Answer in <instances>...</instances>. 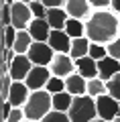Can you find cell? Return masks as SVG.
Segmentation results:
<instances>
[{
	"instance_id": "cell-14",
	"label": "cell",
	"mask_w": 120,
	"mask_h": 122,
	"mask_svg": "<svg viewBox=\"0 0 120 122\" xmlns=\"http://www.w3.org/2000/svg\"><path fill=\"white\" fill-rule=\"evenodd\" d=\"M47 43L53 47L55 53H69L71 51V45H73V39L65 30H51V37H49Z\"/></svg>"
},
{
	"instance_id": "cell-31",
	"label": "cell",
	"mask_w": 120,
	"mask_h": 122,
	"mask_svg": "<svg viewBox=\"0 0 120 122\" xmlns=\"http://www.w3.org/2000/svg\"><path fill=\"white\" fill-rule=\"evenodd\" d=\"M106 47H108V55L120 61V37H118V39H114L112 43H108Z\"/></svg>"
},
{
	"instance_id": "cell-25",
	"label": "cell",
	"mask_w": 120,
	"mask_h": 122,
	"mask_svg": "<svg viewBox=\"0 0 120 122\" xmlns=\"http://www.w3.org/2000/svg\"><path fill=\"white\" fill-rule=\"evenodd\" d=\"M90 57L96 59V61L108 57V47H106V45H100V43H92L90 45Z\"/></svg>"
},
{
	"instance_id": "cell-39",
	"label": "cell",
	"mask_w": 120,
	"mask_h": 122,
	"mask_svg": "<svg viewBox=\"0 0 120 122\" xmlns=\"http://www.w3.org/2000/svg\"><path fill=\"white\" fill-rule=\"evenodd\" d=\"M94 122H108V120H102V118H96Z\"/></svg>"
},
{
	"instance_id": "cell-24",
	"label": "cell",
	"mask_w": 120,
	"mask_h": 122,
	"mask_svg": "<svg viewBox=\"0 0 120 122\" xmlns=\"http://www.w3.org/2000/svg\"><path fill=\"white\" fill-rule=\"evenodd\" d=\"M45 90H47L49 94H59V92H65V79H63V77H57V75H53V77L47 81Z\"/></svg>"
},
{
	"instance_id": "cell-23",
	"label": "cell",
	"mask_w": 120,
	"mask_h": 122,
	"mask_svg": "<svg viewBox=\"0 0 120 122\" xmlns=\"http://www.w3.org/2000/svg\"><path fill=\"white\" fill-rule=\"evenodd\" d=\"M16 35L18 29L16 26H2V49H12L14 43H16Z\"/></svg>"
},
{
	"instance_id": "cell-16",
	"label": "cell",
	"mask_w": 120,
	"mask_h": 122,
	"mask_svg": "<svg viewBox=\"0 0 120 122\" xmlns=\"http://www.w3.org/2000/svg\"><path fill=\"white\" fill-rule=\"evenodd\" d=\"M75 71L79 75H83L86 79H94V77H98V61L92 59L90 55L75 59Z\"/></svg>"
},
{
	"instance_id": "cell-20",
	"label": "cell",
	"mask_w": 120,
	"mask_h": 122,
	"mask_svg": "<svg viewBox=\"0 0 120 122\" xmlns=\"http://www.w3.org/2000/svg\"><path fill=\"white\" fill-rule=\"evenodd\" d=\"M33 43H35V39L31 37L29 30H18V35H16V43H14V47H12V49L18 53V55H26Z\"/></svg>"
},
{
	"instance_id": "cell-2",
	"label": "cell",
	"mask_w": 120,
	"mask_h": 122,
	"mask_svg": "<svg viewBox=\"0 0 120 122\" xmlns=\"http://www.w3.org/2000/svg\"><path fill=\"white\" fill-rule=\"evenodd\" d=\"M25 110V118L33 122H41L49 112L53 110V94H49L47 90H35L31 92L26 104L22 106Z\"/></svg>"
},
{
	"instance_id": "cell-29",
	"label": "cell",
	"mask_w": 120,
	"mask_h": 122,
	"mask_svg": "<svg viewBox=\"0 0 120 122\" xmlns=\"http://www.w3.org/2000/svg\"><path fill=\"white\" fill-rule=\"evenodd\" d=\"M2 77V90H0V94H2V102L8 100V94H10V87H12L14 79L10 77V73H4V75H0Z\"/></svg>"
},
{
	"instance_id": "cell-12",
	"label": "cell",
	"mask_w": 120,
	"mask_h": 122,
	"mask_svg": "<svg viewBox=\"0 0 120 122\" xmlns=\"http://www.w3.org/2000/svg\"><path fill=\"white\" fill-rule=\"evenodd\" d=\"M65 92H69L73 98L86 96L88 94V79L83 77V75H79L77 71H73L71 75L65 77Z\"/></svg>"
},
{
	"instance_id": "cell-4",
	"label": "cell",
	"mask_w": 120,
	"mask_h": 122,
	"mask_svg": "<svg viewBox=\"0 0 120 122\" xmlns=\"http://www.w3.org/2000/svg\"><path fill=\"white\" fill-rule=\"evenodd\" d=\"M29 59L33 61V65H45V67H49L51 65V61H53V57L57 55L55 51H53V47L47 43V41H35L33 45H31V49H29Z\"/></svg>"
},
{
	"instance_id": "cell-3",
	"label": "cell",
	"mask_w": 120,
	"mask_h": 122,
	"mask_svg": "<svg viewBox=\"0 0 120 122\" xmlns=\"http://www.w3.org/2000/svg\"><path fill=\"white\" fill-rule=\"evenodd\" d=\"M69 118L71 122H94L98 118V106H96V98L92 96H77L73 98V104L69 108Z\"/></svg>"
},
{
	"instance_id": "cell-5",
	"label": "cell",
	"mask_w": 120,
	"mask_h": 122,
	"mask_svg": "<svg viewBox=\"0 0 120 122\" xmlns=\"http://www.w3.org/2000/svg\"><path fill=\"white\" fill-rule=\"evenodd\" d=\"M96 106H98V118H102V120L114 122L120 116V102L116 98H112L110 94L96 98Z\"/></svg>"
},
{
	"instance_id": "cell-17",
	"label": "cell",
	"mask_w": 120,
	"mask_h": 122,
	"mask_svg": "<svg viewBox=\"0 0 120 122\" xmlns=\"http://www.w3.org/2000/svg\"><path fill=\"white\" fill-rule=\"evenodd\" d=\"M69 20V14L65 8H49L47 10V22L51 25L53 30H63Z\"/></svg>"
},
{
	"instance_id": "cell-19",
	"label": "cell",
	"mask_w": 120,
	"mask_h": 122,
	"mask_svg": "<svg viewBox=\"0 0 120 122\" xmlns=\"http://www.w3.org/2000/svg\"><path fill=\"white\" fill-rule=\"evenodd\" d=\"M63 30L71 37V39H82V37H86V22L79 20V18L69 16V20H67V25H65Z\"/></svg>"
},
{
	"instance_id": "cell-8",
	"label": "cell",
	"mask_w": 120,
	"mask_h": 122,
	"mask_svg": "<svg viewBox=\"0 0 120 122\" xmlns=\"http://www.w3.org/2000/svg\"><path fill=\"white\" fill-rule=\"evenodd\" d=\"M33 10H31L29 4H25V2H21V0H16L12 4V26H16L18 30H26L29 29V25L33 22Z\"/></svg>"
},
{
	"instance_id": "cell-36",
	"label": "cell",
	"mask_w": 120,
	"mask_h": 122,
	"mask_svg": "<svg viewBox=\"0 0 120 122\" xmlns=\"http://www.w3.org/2000/svg\"><path fill=\"white\" fill-rule=\"evenodd\" d=\"M110 10H114V12L120 16V0H112V6H110Z\"/></svg>"
},
{
	"instance_id": "cell-38",
	"label": "cell",
	"mask_w": 120,
	"mask_h": 122,
	"mask_svg": "<svg viewBox=\"0 0 120 122\" xmlns=\"http://www.w3.org/2000/svg\"><path fill=\"white\" fill-rule=\"evenodd\" d=\"M21 2H25V4H31V2H35V0H21Z\"/></svg>"
},
{
	"instance_id": "cell-33",
	"label": "cell",
	"mask_w": 120,
	"mask_h": 122,
	"mask_svg": "<svg viewBox=\"0 0 120 122\" xmlns=\"http://www.w3.org/2000/svg\"><path fill=\"white\" fill-rule=\"evenodd\" d=\"M47 8H65V2L67 0H41Z\"/></svg>"
},
{
	"instance_id": "cell-27",
	"label": "cell",
	"mask_w": 120,
	"mask_h": 122,
	"mask_svg": "<svg viewBox=\"0 0 120 122\" xmlns=\"http://www.w3.org/2000/svg\"><path fill=\"white\" fill-rule=\"evenodd\" d=\"M41 122H71V118H69L67 112H57V110H51V112H49Z\"/></svg>"
},
{
	"instance_id": "cell-21",
	"label": "cell",
	"mask_w": 120,
	"mask_h": 122,
	"mask_svg": "<svg viewBox=\"0 0 120 122\" xmlns=\"http://www.w3.org/2000/svg\"><path fill=\"white\" fill-rule=\"evenodd\" d=\"M71 104H73V96L69 92L53 94V110H57V112H69Z\"/></svg>"
},
{
	"instance_id": "cell-35",
	"label": "cell",
	"mask_w": 120,
	"mask_h": 122,
	"mask_svg": "<svg viewBox=\"0 0 120 122\" xmlns=\"http://www.w3.org/2000/svg\"><path fill=\"white\" fill-rule=\"evenodd\" d=\"M12 108H14V106L10 104V102H2V122L8 120V116H10V112H12Z\"/></svg>"
},
{
	"instance_id": "cell-37",
	"label": "cell",
	"mask_w": 120,
	"mask_h": 122,
	"mask_svg": "<svg viewBox=\"0 0 120 122\" xmlns=\"http://www.w3.org/2000/svg\"><path fill=\"white\" fill-rule=\"evenodd\" d=\"M16 0H2V4H14Z\"/></svg>"
},
{
	"instance_id": "cell-9",
	"label": "cell",
	"mask_w": 120,
	"mask_h": 122,
	"mask_svg": "<svg viewBox=\"0 0 120 122\" xmlns=\"http://www.w3.org/2000/svg\"><path fill=\"white\" fill-rule=\"evenodd\" d=\"M65 10L71 18H79V20L88 22L94 14V8H92L90 0H67L65 2Z\"/></svg>"
},
{
	"instance_id": "cell-10",
	"label": "cell",
	"mask_w": 120,
	"mask_h": 122,
	"mask_svg": "<svg viewBox=\"0 0 120 122\" xmlns=\"http://www.w3.org/2000/svg\"><path fill=\"white\" fill-rule=\"evenodd\" d=\"M31 69H33V61L29 59V55H16L10 63V77L14 81H25Z\"/></svg>"
},
{
	"instance_id": "cell-15",
	"label": "cell",
	"mask_w": 120,
	"mask_h": 122,
	"mask_svg": "<svg viewBox=\"0 0 120 122\" xmlns=\"http://www.w3.org/2000/svg\"><path fill=\"white\" fill-rule=\"evenodd\" d=\"M31 33V37H33L35 41H49V37H51V25L47 22V18H33V22L29 25V29H26Z\"/></svg>"
},
{
	"instance_id": "cell-1",
	"label": "cell",
	"mask_w": 120,
	"mask_h": 122,
	"mask_svg": "<svg viewBox=\"0 0 120 122\" xmlns=\"http://www.w3.org/2000/svg\"><path fill=\"white\" fill-rule=\"evenodd\" d=\"M86 37L92 43L108 45L120 37V16L114 10H94L86 22Z\"/></svg>"
},
{
	"instance_id": "cell-32",
	"label": "cell",
	"mask_w": 120,
	"mask_h": 122,
	"mask_svg": "<svg viewBox=\"0 0 120 122\" xmlns=\"http://www.w3.org/2000/svg\"><path fill=\"white\" fill-rule=\"evenodd\" d=\"M94 10H108L112 6V0H90Z\"/></svg>"
},
{
	"instance_id": "cell-26",
	"label": "cell",
	"mask_w": 120,
	"mask_h": 122,
	"mask_svg": "<svg viewBox=\"0 0 120 122\" xmlns=\"http://www.w3.org/2000/svg\"><path fill=\"white\" fill-rule=\"evenodd\" d=\"M106 86H108V94L120 102V73H116L110 81H106Z\"/></svg>"
},
{
	"instance_id": "cell-34",
	"label": "cell",
	"mask_w": 120,
	"mask_h": 122,
	"mask_svg": "<svg viewBox=\"0 0 120 122\" xmlns=\"http://www.w3.org/2000/svg\"><path fill=\"white\" fill-rule=\"evenodd\" d=\"M18 53L14 51V49H2V61H4V63H12V59Z\"/></svg>"
},
{
	"instance_id": "cell-22",
	"label": "cell",
	"mask_w": 120,
	"mask_h": 122,
	"mask_svg": "<svg viewBox=\"0 0 120 122\" xmlns=\"http://www.w3.org/2000/svg\"><path fill=\"white\" fill-rule=\"evenodd\" d=\"M104 94H108V86H106L104 79H100V77L88 79V96L100 98V96H104Z\"/></svg>"
},
{
	"instance_id": "cell-18",
	"label": "cell",
	"mask_w": 120,
	"mask_h": 122,
	"mask_svg": "<svg viewBox=\"0 0 120 122\" xmlns=\"http://www.w3.org/2000/svg\"><path fill=\"white\" fill-rule=\"evenodd\" d=\"M90 45H92V41L88 39V37H82V39H73L71 51H69V55L73 57V61L90 55Z\"/></svg>"
},
{
	"instance_id": "cell-40",
	"label": "cell",
	"mask_w": 120,
	"mask_h": 122,
	"mask_svg": "<svg viewBox=\"0 0 120 122\" xmlns=\"http://www.w3.org/2000/svg\"><path fill=\"white\" fill-rule=\"evenodd\" d=\"M114 122H120V116H118V118H116V120H114Z\"/></svg>"
},
{
	"instance_id": "cell-30",
	"label": "cell",
	"mask_w": 120,
	"mask_h": 122,
	"mask_svg": "<svg viewBox=\"0 0 120 122\" xmlns=\"http://www.w3.org/2000/svg\"><path fill=\"white\" fill-rule=\"evenodd\" d=\"M12 25V4H2V26Z\"/></svg>"
},
{
	"instance_id": "cell-41",
	"label": "cell",
	"mask_w": 120,
	"mask_h": 122,
	"mask_svg": "<svg viewBox=\"0 0 120 122\" xmlns=\"http://www.w3.org/2000/svg\"><path fill=\"white\" fill-rule=\"evenodd\" d=\"M25 122H33V120H25Z\"/></svg>"
},
{
	"instance_id": "cell-28",
	"label": "cell",
	"mask_w": 120,
	"mask_h": 122,
	"mask_svg": "<svg viewBox=\"0 0 120 122\" xmlns=\"http://www.w3.org/2000/svg\"><path fill=\"white\" fill-rule=\"evenodd\" d=\"M31 10H33V16L35 18H47V6L43 4V2H41V0H35V2H31Z\"/></svg>"
},
{
	"instance_id": "cell-11",
	"label": "cell",
	"mask_w": 120,
	"mask_h": 122,
	"mask_svg": "<svg viewBox=\"0 0 120 122\" xmlns=\"http://www.w3.org/2000/svg\"><path fill=\"white\" fill-rule=\"evenodd\" d=\"M31 92L33 90H29V86L25 81H14L12 87H10V94H8V100L6 102H10L14 108H22L26 104V100H29Z\"/></svg>"
},
{
	"instance_id": "cell-13",
	"label": "cell",
	"mask_w": 120,
	"mask_h": 122,
	"mask_svg": "<svg viewBox=\"0 0 120 122\" xmlns=\"http://www.w3.org/2000/svg\"><path fill=\"white\" fill-rule=\"evenodd\" d=\"M116 73H120V61L114 59V57H104V59L98 61V77L104 79V81H110Z\"/></svg>"
},
{
	"instance_id": "cell-7",
	"label": "cell",
	"mask_w": 120,
	"mask_h": 122,
	"mask_svg": "<svg viewBox=\"0 0 120 122\" xmlns=\"http://www.w3.org/2000/svg\"><path fill=\"white\" fill-rule=\"evenodd\" d=\"M53 77L51 69L45 65H33V69H31V73L26 75L25 83L29 86V90H45V86H47V81Z\"/></svg>"
},
{
	"instance_id": "cell-6",
	"label": "cell",
	"mask_w": 120,
	"mask_h": 122,
	"mask_svg": "<svg viewBox=\"0 0 120 122\" xmlns=\"http://www.w3.org/2000/svg\"><path fill=\"white\" fill-rule=\"evenodd\" d=\"M49 69H51L53 75L65 79L67 75H71L73 71H75V61H73V57L69 55V53H57V55L53 57Z\"/></svg>"
}]
</instances>
